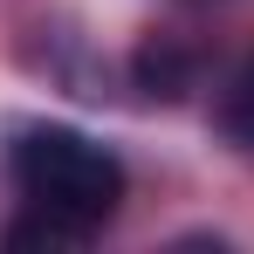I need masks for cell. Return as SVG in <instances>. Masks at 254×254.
Here are the masks:
<instances>
[{"instance_id":"cell-1","label":"cell","mask_w":254,"mask_h":254,"mask_svg":"<svg viewBox=\"0 0 254 254\" xmlns=\"http://www.w3.org/2000/svg\"><path fill=\"white\" fill-rule=\"evenodd\" d=\"M7 172H14V192L28 199V213H48L62 220L69 234H103L117 206H124V158L110 144H96L69 124H28L7 151Z\"/></svg>"},{"instance_id":"cell-2","label":"cell","mask_w":254,"mask_h":254,"mask_svg":"<svg viewBox=\"0 0 254 254\" xmlns=\"http://www.w3.org/2000/svg\"><path fill=\"white\" fill-rule=\"evenodd\" d=\"M213 117H220V137H227L241 158H254V55L234 69V76H227L220 110H213Z\"/></svg>"},{"instance_id":"cell-3","label":"cell","mask_w":254,"mask_h":254,"mask_svg":"<svg viewBox=\"0 0 254 254\" xmlns=\"http://www.w3.org/2000/svg\"><path fill=\"white\" fill-rule=\"evenodd\" d=\"M137 83H144V96H186L192 62L172 48V35H151V42L137 48Z\"/></svg>"}]
</instances>
